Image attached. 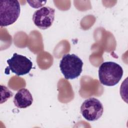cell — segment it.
Masks as SVG:
<instances>
[{"instance_id": "6da1fadb", "label": "cell", "mask_w": 128, "mask_h": 128, "mask_svg": "<svg viewBox=\"0 0 128 128\" xmlns=\"http://www.w3.org/2000/svg\"><path fill=\"white\" fill-rule=\"evenodd\" d=\"M123 75L122 67L113 62H102L98 68L100 82L104 86H114L118 84Z\"/></svg>"}, {"instance_id": "7a4b0ae2", "label": "cell", "mask_w": 128, "mask_h": 128, "mask_svg": "<svg viewBox=\"0 0 128 128\" xmlns=\"http://www.w3.org/2000/svg\"><path fill=\"white\" fill-rule=\"evenodd\" d=\"M83 62L75 54H64L60 62V68L64 78L72 80L78 78L82 71Z\"/></svg>"}, {"instance_id": "3957f363", "label": "cell", "mask_w": 128, "mask_h": 128, "mask_svg": "<svg viewBox=\"0 0 128 128\" xmlns=\"http://www.w3.org/2000/svg\"><path fill=\"white\" fill-rule=\"evenodd\" d=\"M20 6L19 2L14 0L0 1V25L6 26L14 23L19 17Z\"/></svg>"}, {"instance_id": "277c9868", "label": "cell", "mask_w": 128, "mask_h": 128, "mask_svg": "<svg viewBox=\"0 0 128 128\" xmlns=\"http://www.w3.org/2000/svg\"><path fill=\"white\" fill-rule=\"evenodd\" d=\"M6 62L8 65L5 69V73L9 74V71L18 76H23L30 72L32 68V62L26 56L14 53L12 56Z\"/></svg>"}, {"instance_id": "5b68a950", "label": "cell", "mask_w": 128, "mask_h": 128, "mask_svg": "<svg viewBox=\"0 0 128 128\" xmlns=\"http://www.w3.org/2000/svg\"><path fill=\"white\" fill-rule=\"evenodd\" d=\"M104 107L97 98H90L86 100L80 106V113L88 121H96L103 114Z\"/></svg>"}, {"instance_id": "8992f818", "label": "cell", "mask_w": 128, "mask_h": 128, "mask_svg": "<svg viewBox=\"0 0 128 128\" xmlns=\"http://www.w3.org/2000/svg\"><path fill=\"white\" fill-rule=\"evenodd\" d=\"M54 9L49 6H44L34 12L32 20L38 28L46 30L52 25L54 19Z\"/></svg>"}, {"instance_id": "52a82bcc", "label": "cell", "mask_w": 128, "mask_h": 128, "mask_svg": "<svg viewBox=\"0 0 128 128\" xmlns=\"http://www.w3.org/2000/svg\"><path fill=\"white\" fill-rule=\"evenodd\" d=\"M33 102V98L30 92L26 88L19 90L14 98V103L16 106L20 108H25L30 106Z\"/></svg>"}]
</instances>
